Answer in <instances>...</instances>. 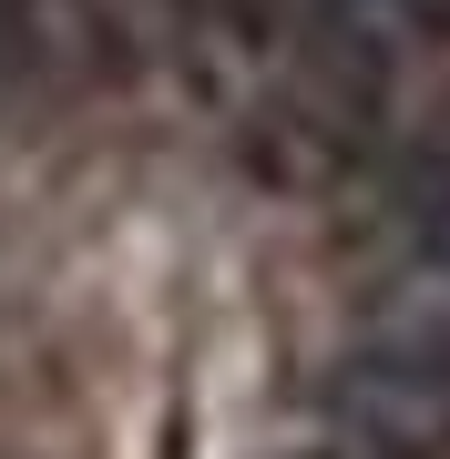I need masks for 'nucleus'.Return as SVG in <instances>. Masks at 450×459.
Returning <instances> with one entry per match:
<instances>
[{"mask_svg": "<svg viewBox=\"0 0 450 459\" xmlns=\"http://www.w3.org/2000/svg\"><path fill=\"white\" fill-rule=\"evenodd\" d=\"M389 82H400V62H389V31L358 11H317L307 41L287 51V82L277 102L256 113V174L277 184H328L349 174L368 153V133L389 123Z\"/></svg>", "mask_w": 450, "mask_h": 459, "instance_id": "obj_1", "label": "nucleus"}, {"mask_svg": "<svg viewBox=\"0 0 450 459\" xmlns=\"http://www.w3.org/2000/svg\"><path fill=\"white\" fill-rule=\"evenodd\" d=\"M41 62H51L41 11H31V0H0V113H11V102L41 82Z\"/></svg>", "mask_w": 450, "mask_h": 459, "instance_id": "obj_3", "label": "nucleus"}, {"mask_svg": "<svg viewBox=\"0 0 450 459\" xmlns=\"http://www.w3.org/2000/svg\"><path fill=\"white\" fill-rule=\"evenodd\" d=\"M389 214L450 265V123L430 133H410V153H400V174H389Z\"/></svg>", "mask_w": 450, "mask_h": 459, "instance_id": "obj_2", "label": "nucleus"}]
</instances>
